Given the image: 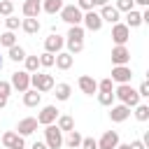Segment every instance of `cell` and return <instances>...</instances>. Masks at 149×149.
<instances>
[{
	"label": "cell",
	"mask_w": 149,
	"mask_h": 149,
	"mask_svg": "<svg viewBox=\"0 0 149 149\" xmlns=\"http://www.w3.org/2000/svg\"><path fill=\"white\" fill-rule=\"evenodd\" d=\"M114 98H119L123 105H128V107H135L137 102H140V95H137V91L130 86V84H119L116 88H114Z\"/></svg>",
	"instance_id": "cell-1"
},
{
	"label": "cell",
	"mask_w": 149,
	"mask_h": 149,
	"mask_svg": "<svg viewBox=\"0 0 149 149\" xmlns=\"http://www.w3.org/2000/svg\"><path fill=\"white\" fill-rule=\"evenodd\" d=\"M58 14H61V19H63L68 26H81L84 12H81L77 5H63V9H61Z\"/></svg>",
	"instance_id": "cell-2"
},
{
	"label": "cell",
	"mask_w": 149,
	"mask_h": 149,
	"mask_svg": "<svg viewBox=\"0 0 149 149\" xmlns=\"http://www.w3.org/2000/svg\"><path fill=\"white\" fill-rule=\"evenodd\" d=\"M30 86L40 93H47V91L54 88V77L47 74V72H33L30 74Z\"/></svg>",
	"instance_id": "cell-3"
},
{
	"label": "cell",
	"mask_w": 149,
	"mask_h": 149,
	"mask_svg": "<svg viewBox=\"0 0 149 149\" xmlns=\"http://www.w3.org/2000/svg\"><path fill=\"white\" fill-rule=\"evenodd\" d=\"M44 144L49 149H61L63 147V133H61L58 126H54V123L44 126Z\"/></svg>",
	"instance_id": "cell-4"
},
{
	"label": "cell",
	"mask_w": 149,
	"mask_h": 149,
	"mask_svg": "<svg viewBox=\"0 0 149 149\" xmlns=\"http://www.w3.org/2000/svg\"><path fill=\"white\" fill-rule=\"evenodd\" d=\"M9 84H12V88H16L19 93L28 91V88H30V72H26V70H16V72H12Z\"/></svg>",
	"instance_id": "cell-5"
},
{
	"label": "cell",
	"mask_w": 149,
	"mask_h": 149,
	"mask_svg": "<svg viewBox=\"0 0 149 149\" xmlns=\"http://www.w3.org/2000/svg\"><path fill=\"white\" fill-rule=\"evenodd\" d=\"M109 79L116 81V84H130V79H133V70H130L128 65H114Z\"/></svg>",
	"instance_id": "cell-6"
},
{
	"label": "cell",
	"mask_w": 149,
	"mask_h": 149,
	"mask_svg": "<svg viewBox=\"0 0 149 149\" xmlns=\"http://www.w3.org/2000/svg\"><path fill=\"white\" fill-rule=\"evenodd\" d=\"M2 144H5L7 149H23V147H26V140H23V135H19L16 130H7V133H2Z\"/></svg>",
	"instance_id": "cell-7"
},
{
	"label": "cell",
	"mask_w": 149,
	"mask_h": 149,
	"mask_svg": "<svg viewBox=\"0 0 149 149\" xmlns=\"http://www.w3.org/2000/svg\"><path fill=\"white\" fill-rule=\"evenodd\" d=\"M81 23L88 28V30H93V33H98L100 28H102V19H100V14L98 12H93V9H88V12H84V19H81Z\"/></svg>",
	"instance_id": "cell-8"
},
{
	"label": "cell",
	"mask_w": 149,
	"mask_h": 149,
	"mask_svg": "<svg viewBox=\"0 0 149 149\" xmlns=\"http://www.w3.org/2000/svg\"><path fill=\"white\" fill-rule=\"evenodd\" d=\"M130 37V28L126 23H112V40L114 44H126Z\"/></svg>",
	"instance_id": "cell-9"
},
{
	"label": "cell",
	"mask_w": 149,
	"mask_h": 149,
	"mask_svg": "<svg viewBox=\"0 0 149 149\" xmlns=\"http://www.w3.org/2000/svg\"><path fill=\"white\" fill-rule=\"evenodd\" d=\"M63 47H65V37H61L58 33H51L44 40V51H49V54H58V51H63Z\"/></svg>",
	"instance_id": "cell-10"
},
{
	"label": "cell",
	"mask_w": 149,
	"mask_h": 149,
	"mask_svg": "<svg viewBox=\"0 0 149 149\" xmlns=\"http://www.w3.org/2000/svg\"><path fill=\"white\" fill-rule=\"evenodd\" d=\"M112 63L114 65H128L130 63V51L126 44H116L112 49Z\"/></svg>",
	"instance_id": "cell-11"
},
{
	"label": "cell",
	"mask_w": 149,
	"mask_h": 149,
	"mask_svg": "<svg viewBox=\"0 0 149 149\" xmlns=\"http://www.w3.org/2000/svg\"><path fill=\"white\" fill-rule=\"evenodd\" d=\"M56 119H58L56 105H47V107H42V112L37 114V123H42V126H49V123H54Z\"/></svg>",
	"instance_id": "cell-12"
},
{
	"label": "cell",
	"mask_w": 149,
	"mask_h": 149,
	"mask_svg": "<svg viewBox=\"0 0 149 149\" xmlns=\"http://www.w3.org/2000/svg\"><path fill=\"white\" fill-rule=\"evenodd\" d=\"M128 116H130V107H128V105H123V102L112 105V109H109V119H112L114 123H121V121H126Z\"/></svg>",
	"instance_id": "cell-13"
},
{
	"label": "cell",
	"mask_w": 149,
	"mask_h": 149,
	"mask_svg": "<svg viewBox=\"0 0 149 149\" xmlns=\"http://www.w3.org/2000/svg\"><path fill=\"white\" fill-rule=\"evenodd\" d=\"M37 126H40V123H37V119H35V116H26V119H21V121H19L16 133L26 137V135H33V133L37 130Z\"/></svg>",
	"instance_id": "cell-14"
},
{
	"label": "cell",
	"mask_w": 149,
	"mask_h": 149,
	"mask_svg": "<svg viewBox=\"0 0 149 149\" xmlns=\"http://www.w3.org/2000/svg\"><path fill=\"white\" fill-rule=\"evenodd\" d=\"M119 144V133L116 130H105L102 137L98 140V149H114Z\"/></svg>",
	"instance_id": "cell-15"
},
{
	"label": "cell",
	"mask_w": 149,
	"mask_h": 149,
	"mask_svg": "<svg viewBox=\"0 0 149 149\" xmlns=\"http://www.w3.org/2000/svg\"><path fill=\"white\" fill-rule=\"evenodd\" d=\"M98 14H100V19L107 21V23H119V14H121V12H119L116 7H112V5H102Z\"/></svg>",
	"instance_id": "cell-16"
},
{
	"label": "cell",
	"mask_w": 149,
	"mask_h": 149,
	"mask_svg": "<svg viewBox=\"0 0 149 149\" xmlns=\"http://www.w3.org/2000/svg\"><path fill=\"white\" fill-rule=\"evenodd\" d=\"M72 63H74V56H72V54H68V51H58V54H56L54 65H56L58 70H70Z\"/></svg>",
	"instance_id": "cell-17"
},
{
	"label": "cell",
	"mask_w": 149,
	"mask_h": 149,
	"mask_svg": "<svg viewBox=\"0 0 149 149\" xmlns=\"http://www.w3.org/2000/svg\"><path fill=\"white\" fill-rule=\"evenodd\" d=\"M79 88H81L86 95H93V93H98V81H95L93 77H88V74H81V77H79Z\"/></svg>",
	"instance_id": "cell-18"
},
{
	"label": "cell",
	"mask_w": 149,
	"mask_h": 149,
	"mask_svg": "<svg viewBox=\"0 0 149 149\" xmlns=\"http://www.w3.org/2000/svg\"><path fill=\"white\" fill-rule=\"evenodd\" d=\"M21 28H23V33L35 35V33H40L42 23H40V19H37V16H26V19L21 21Z\"/></svg>",
	"instance_id": "cell-19"
},
{
	"label": "cell",
	"mask_w": 149,
	"mask_h": 149,
	"mask_svg": "<svg viewBox=\"0 0 149 149\" xmlns=\"http://www.w3.org/2000/svg\"><path fill=\"white\" fill-rule=\"evenodd\" d=\"M40 102H42V93L40 91H35V88L23 91V105L26 107H37Z\"/></svg>",
	"instance_id": "cell-20"
},
{
	"label": "cell",
	"mask_w": 149,
	"mask_h": 149,
	"mask_svg": "<svg viewBox=\"0 0 149 149\" xmlns=\"http://www.w3.org/2000/svg\"><path fill=\"white\" fill-rule=\"evenodd\" d=\"M42 12V0H23V16H37Z\"/></svg>",
	"instance_id": "cell-21"
},
{
	"label": "cell",
	"mask_w": 149,
	"mask_h": 149,
	"mask_svg": "<svg viewBox=\"0 0 149 149\" xmlns=\"http://www.w3.org/2000/svg\"><path fill=\"white\" fill-rule=\"evenodd\" d=\"M54 95H56V100H68L70 98V93H72V86L70 84H54Z\"/></svg>",
	"instance_id": "cell-22"
},
{
	"label": "cell",
	"mask_w": 149,
	"mask_h": 149,
	"mask_svg": "<svg viewBox=\"0 0 149 149\" xmlns=\"http://www.w3.org/2000/svg\"><path fill=\"white\" fill-rule=\"evenodd\" d=\"M126 26H128V28H137V26H142V12H137V9L126 12Z\"/></svg>",
	"instance_id": "cell-23"
},
{
	"label": "cell",
	"mask_w": 149,
	"mask_h": 149,
	"mask_svg": "<svg viewBox=\"0 0 149 149\" xmlns=\"http://www.w3.org/2000/svg\"><path fill=\"white\" fill-rule=\"evenodd\" d=\"M63 0H42V9L47 12V14H58L61 9H63Z\"/></svg>",
	"instance_id": "cell-24"
},
{
	"label": "cell",
	"mask_w": 149,
	"mask_h": 149,
	"mask_svg": "<svg viewBox=\"0 0 149 149\" xmlns=\"http://www.w3.org/2000/svg\"><path fill=\"white\" fill-rule=\"evenodd\" d=\"M56 121H58L56 126L61 128V133H70V130L74 128V119H72V116H68V114H63V116L58 114V119H56Z\"/></svg>",
	"instance_id": "cell-25"
},
{
	"label": "cell",
	"mask_w": 149,
	"mask_h": 149,
	"mask_svg": "<svg viewBox=\"0 0 149 149\" xmlns=\"http://www.w3.org/2000/svg\"><path fill=\"white\" fill-rule=\"evenodd\" d=\"M65 42H84V28L81 26H70Z\"/></svg>",
	"instance_id": "cell-26"
},
{
	"label": "cell",
	"mask_w": 149,
	"mask_h": 149,
	"mask_svg": "<svg viewBox=\"0 0 149 149\" xmlns=\"http://www.w3.org/2000/svg\"><path fill=\"white\" fill-rule=\"evenodd\" d=\"M63 144H68L70 149H77V147L81 144V135H79V130H74V128H72V130L68 133V137L63 140Z\"/></svg>",
	"instance_id": "cell-27"
},
{
	"label": "cell",
	"mask_w": 149,
	"mask_h": 149,
	"mask_svg": "<svg viewBox=\"0 0 149 149\" xmlns=\"http://www.w3.org/2000/svg\"><path fill=\"white\" fill-rule=\"evenodd\" d=\"M9 58H12L14 63H21V61L26 58V49H23V47H19V44L9 47Z\"/></svg>",
	"instance_id": "cell-28"
},
{
	"label": "cell",
	"mask_w": 149,
	"mask_h": 149,
	"mask_svg": "<svg viewBox=\"0 0 149 149\" xmlns=\"http://www.w3.org/2000/svg\"><path fill=\"white\" fill-rule=\"evenodd\" d=\"M98 102L102 105V107H112L114 105V91H98Z\"/></svg>",
	"instance_id": "cell-29"
},
{
	"label": "cell",
	"mask_w": 149,
	"mask_h": 149,
	"mask_svg": "<svg viewBox=\"0 0 149 149\" xmlns=\"http://www.w3.org/2000/svg\"><path fill=\"white\" fill-rule=\"evenodd\" d=\"M135 119H137V121H149V105L137 102V105H135Z\"/></svg>",
	"instance_id": "cell-30"
},
{
	"label": "cell",
	"mask_w": 149,
	"mask_h": 149,
	"mask_svg": "<svg viewBox=\"0 0 149 149\" xmlns=\"http://www.w3.org/2000/svg\"><path fill=\"white\" fill-rule=\"evenodd\" d=\"M0 44L7 47V49L14 47V44H16V35H14V30H5V33L0 35Z\"/></svg>",
	"instance_id": "cell-31"
},
{
	"label": "cell",
	"mask_w": 149,
	"mask_h": 149,
	"mask_svg": "<svg viewBox=\"0 0 149 149\" xmlns=\"http://www.w3.org/2000/svg\"><path fill=\"white\" fill-rule=\"evenodd\" d=\"M23 63H26V72H37V68H40V58L37 56H28L26 54V58H23Z\"/></svg>",
	"instance_id": "cell-32"
},
{
	"label": "cell",
	"mask_w": 149,
	"mask_h": 149,
	"mask_svg": "<svg viewBox=\"0 0 149 149\" xmlns=\"http://www.w3.org/2000/svg\"><path fill=\"white\" fill-rule=\"evenodd\" d=\"M37 58H40V68H51V65H54V61H56V54L44 51V54H40Z\"/></svg>",
	"instance_id": "cell-33"
},
{
	"label": "cell",
	"mask_w": 149,
	"mask_h": 149,
	"mask_svg": "<svg viewBox=\"0 0 149 149\" xmlns=\"http://www.w3.org/2000/svg\"><path fill=\"white\" fill-rule=\"evenodd\" d=\"M5 26H7V30H16V28L21 26V19L14 16V14H9V16L5 19Z\"/></svg>",
	"instance_id": "cell-34"
},
{
	"label": "cell",
	"mask_w": 149,
	"mask_h": 149,
	"mask_svg": "<svg viewBox=\"0 0 149 149\" xmlns=\"http://www.w3.org/2000/svg\"><path fill=\"white\" fill-rule=\"evenodd\" d=\"M14 12V2L12 0H0V14L2 16H9Z\"/></svg>",
	"instance_id": "cell-35"
},
{
	"label": "cell",
	"mask_w": 149,
	"mask_h": 149,
	"mask_svg": "<svg viewBox=\"0 0 149 149\" xmlns=\"http://www.w3.org/2000/svg\"><path fill=\"white\" fill-rule=\"evenodd\" d=\"M119 12H130V9H135V2L133 0H116V5H114Z\"/></svg>",
	"instance_id": "cell-36"
},
{
	"label": "cell",
	"mask_w": 149,
	"mask_h": 149,
	"mask_svg": "<svg viewBox=\"0 0 149 149\" xmlns=\"http://www.w3.org/2000/svg\"><path fill=\"white\" fill-rule=\"evenodd\" d=\"M98 91H105V93H107V91H114V81H112L109 77L102 79V81H98Z\"/></svg>",
	"instance_id": "cell-37"
},
{
	"label": "cell",
	"mask_w": 149,
	"mask_h": 149,
	"mask_svg": "<svg viewBox=\"0 0 149 149\" xmlns=\"http://www.w3.org/2000/svg\"><path fill=\"white\" fill-rule=\"evenodd\" d=\"M81 149H98V140H93V137H81V144H79Z\"/></svg>",
	"instance_id": "cell-38"
},
{
	"label": "cell",
	"mask_w": 149,
	"mask_h": 149,
	"mask_svg": "<svg viewBox=\"0 0 149 149\" xmlns=\"http://www.w3.org/2000/svg\"><path fill=\"white\" fill-rule=\"evenodd\" d=\"M9 93H12V84L9 81H0V95L9 98Z\"/></svg>",
	"instance_id": "cell-39"
},
{
	"label": "cell",
	"mask_w": 149,
	"mask_h": 149,
	"mask_svg": "<svg viewBox=\"0 0 149 149\" xmlns=\"http://www.w3.org/2000/svg\"><path fill=\"white\" fill-rule=\"evenodd\" d=\"M77 7L81 12H88V9H93V0H77Z\"/></svg>",
	"instance_id": "cell-40"
},
{
	"label": "cell",
	"mask_w": 149,
	"mask_h": 149,
	"mask_svg": "<svg viewBox=\"0 0 149 149\" xmlns=\"http://www.w3.org/2000/svg\"><path fill=\"white\" fill-rule=\"evenodd\" d=\"M137 95H140V98H149V84H147V81H142V84H140Z\"/></svg>",
	"instance_id": "cell-41"
},
{
	"label": "cell",
	"mask_w": 149,
	"mask_h": 149,
	"mask_svg": "<svg viewBox=\"0 0 149 149\" xmlns=\"http://www.w3.org/2000/svg\"><path fill=\"white\" fill-rule=\"evenodd\" d=\"M128 147H130V149H147V147H144V142H142V140H133V142H130V144H128Z\"/></svg>",
	"instance_id": "cell-42"
},
{
	"label": "cell",
	"mask_w": 149,
	"mask_h": 149,
	"mask_svg": "<svg viewBox=\"0 0 149 149\" xmlns=\"http://www.w3.org/2000/svg\"><path fill=\"white\" fill-rule=\"evenodd\" d=\"M33 149H49V147H47L44 142H35V144H33Z\"/></svg>",
	"instance_id": "cell-43"
},
{
	"label": "cell",
	"mask_w": 149,
	"mask_h": 149,
	"mask_svg": "<svg viewBox=\"0 0 149 149\" xmlns=\"http://www.w3.org/2000/svg\"><path fill=\"white\" fill-rule=\"evenodd\" d=\"M135 5H140V7H149V0H133Z\"/></svg>",
	"instance_id": "cell-44"
},
{
	"label": "cell",
	"mask_w": 149,
	"mask_h": 149,
	"mask_svg": "<svg viewBox=\"0 0 149 149\" xmlns=\"http://www.w3.org/2000/svg\"><path fill=\"white\" fill-rule=\"evenodd\" d=\"M102 5H107V0H93V7H102Z\"/></svg>",
	"instance_id": "cell-45"
},
{
	"label": "cell",
	"mask_w": 149,
	"mask_h": 149,
	"mask_svg": "<svg viewBox=\"0 0 149 149\" xmlns=\"http://www.w3.org/2000/svg\"><path fill=\"white\" fill-rule=\"evenodd\" d=\"M5 105H7V98H5V95H0V109H2Z\"/></svg>",
	"instance_id": "cell-46"
},
{
	"label": "cell",
	"mask_w": 149,
	"mask_h": 149,
	"mask_svg": "<svg viewBox=\"0 0 149 149\" xmlns=\"http://www.w3.org/2000/svg\"><path fill=\"white\" fill-rule=\"evenodd\" d=\"M114 149H130V147H128V144H121V142H119V144H116Z\"/></svg>",
	"instance_id": "cell-47"
},
{
	"label": "cell",
	"mask_w": 149,
	"mask_h": 149,
	"mask_svg": "<svg viewBox=\"0 0 149 149\" xmlns=\"http://www.w3.org/2000/svg\"><path fill=\"white\" fill-rule=\"evenodd\" d=\"M0 70H2V56H0Z\"/></svg>",
	"instance_id": "cell-48"
},
{
	"label": "cell",
	"mask_w": 149,
	"mask_h": 149,
	"mask_svg": "<svg viewBox=\"0 0 149 149\" xmlns=\"http://www.w3.org/2000/svg\"><path fill=\"white\" fill-rule=\"evenodd\" d=\"M12 2H16V0H12Z\"/></svg>",
	"instance_id": "cell-49"
},
{
	"label": "cell",
	"mask_w": 149,
	"mask_h": 149,
	"mask_svg": "<svg viewBox=\"0 0 149 149\" xmlns=\"http://www.w3.org/2000/svg\"><path fill=\"white\" fill-rule=\"evenodd\" d=\"M5 149H7V147H5Z\"/></svg>",
	"instance_id": "cell-50"
}]
</instances>
